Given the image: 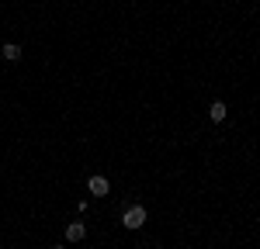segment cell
<instances>
[{"instance_id": "6da1fadb", "label": "cell", "mask_w": 260, "mask_h": 249, "mask_svg": "<svg viewBox=\"0 0 260 249\" xmlns=\"http://www.w3.org/2000/svg\"><path fill=\"white\" fill-rule=\"evenodd\" d=\"M121 225L125 228H142L146 225V208H139V204H132V208H125V215H121Z\"/></svg>"}, {"instance_id": "7a4b0ae2", "label": "cell", "mask_w": 260, "mask_h": 249, "mask_svg": "<svg viewBox=\"0 0 260 249\" xmlns=\"http://www.w3.org/2000/svg\"><path fill=\"white\" fill-rule=\"evenodd\" d=\"M87 187H90V194H94V197H104V194L111 190V184H108V177H101V173H94V177L87 180Z\"/></svg>"}, {"instance_id": "3957f363", "label": "cell", "mask_w": 260, "mask_h": 249, "mask_svg": "<svg viewBox=\"0 0 260 249\" xmlns=\"http://www.w3.org/2000/svg\"><path fill=\"white\" fill-rule=\"evenodd\" d=\"M0 56H4L7 62H18L21 59V45L18 42H4V45H0Z\"/></svg>"}, {"instance_id": "277c9868", "label": "cell", "mask_w": 260, "mask_h": 249, "mask_svg": "<svg viewBox=\"0 0 260 249\" xmlns=\"http://www.w3.org/2000/svg\"><path fill=\"white\" fill-rule=\"evenodd\" d=\"M83 235H87L83 222H73V225H66V242H83Z\"/></svg>"}, {"instance_id": "5b68a950", "label": "cell", "mask_w": 260, "mask_h": 249, "mask_svg": "<svg viewBox=\"0 0 260 249\" xmlns=\"http://www.w3.org/2000/svg\"><path fill=\"white\" fill-rule=\"evenodd\" d=\"M225 114H229V107H225L222 101H215L212 107H208V118H212V121H225Z\"/></svg>"}, {"instance_id": "8992f818", "label": "cell", "mask_w": 260, "mask_h": 249, "mask_svg": "<svg viewBox=\"0 0 260 249\" xmlns=\"http://www.w3.org/2000/svg\"><path fill=\"white\" fill-rule=\"evenodd\" d=\"M52 249H66V246H52Z\"/></svg>"}]
</instances>
